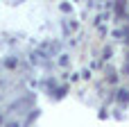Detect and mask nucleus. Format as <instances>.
Here are the masks:
<instances>
[{
  "label": "nucleus",
  "mask_w": 129,
  "mask_h": 127,
  "mask_svg": "<svg viewBox=\"0 0 129 127\" xmlns=\"http://www.w3.org/2000/svg\"><path fill=\"white\" fill-rule=\"evenodd\" d=\"M54 50H57V43H48V45L43 43V45H41V52H43L45 57H50V55H52Z\"/></svg>",
  "instance_id": "obj_1"
}]
</instances>
